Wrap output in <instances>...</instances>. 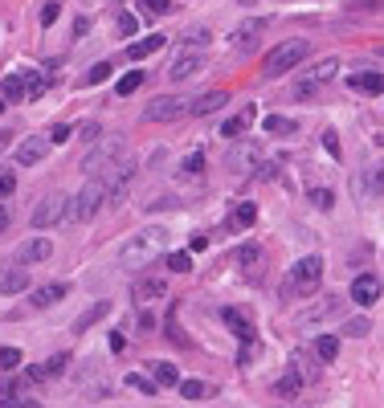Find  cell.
Here are the masks:
<instances>
[{"mask_svg": "<svg viewBox=\"0 0 384 408\" xmlns=\"http://www.w3.org/2000/svg\"><path fill=\"white\" fill-rule=\"evenodd\" d=\"M57 13H62L57 4H46V8H41V24H53L57 21Z\"/></svg>", "mask_w": 384, "mask_h": 408, "instance_id": "obj_52", "label": "cell"}, {"mask_svg": "<svg viewBox=\"0 0 384 408\" xmlns=\"http://www.w3.org/2000/svg\"><path fill=\"white\" fill-rule=\"evenodd\" d=\"M66 367H70V351H57V356H49L46 363L29 367V380H53V376H66Z\"/></svg>", "mask_w": 384, "mask_h": 408, "instance_id": "obj_13", "label": "cell"}, {"mask_svg": "<svg viewBox=\"0 0 384 408\" xmlns=\"http://www.w3.org/2000/svg\"><path fill=\"white\" fill-rule=\"evenodd\" d=\"M4 106H8V102H4V98H0V115H4Z\"/></svg>", "mask_w": 384, "mask_h": 408, "instance_id": "obj_55", "label": "cell"}, {"mask_svg": "<svg viewBox=\"0 0 384 408\" xmlns=\"http://www.w3.org/2000/svg\"><path fill=\"white\" fill-rule=\"evenodd\" d=\"M323 286V258H299V262L290 265L287 282H282V294L287 298H311L315 290Z\"/></svg>", "mask_w": 384, "mask_h": 408, "instance_id": "obj_2", "label": "cell"}, {"mask_svg": "<svg viewBox=\"0 0 384 408\" xmlns=\"http://www.w3.org/2000/svg\"><path fill=\"white\" fill-rule=\"evenodd\" d=\"M196 73H205V49L184 45L180 53H176V62L168 66V78L172 82H188V78H196Z\"/></svg>", "mask_w": 384, "mask_h": 408, "instance_id": "obj_9", "label": "cell"}, {"mask_svg": "<svg viewBox=\"0 0 384 408\" xmlns=\"http://www.w3.org/2000/svg\"><path fill=\"white\" fill-rule=\"evenodd\" d=\"M70 216V196H57V192H49L37 200V209L29 213V225L33 229H53V225H62Z\"/></svg>", "mask_w": 384, "mask_h": 408, "instance_id": "obj_6", "label": "cell"}, {"mask_svg": "<svg viewBox=\"0 0 384 408\" xmlns=\"http://www.w3.org/2000/svg\"><path fill=\"white\" fill-rule=\"evenodd\" d=\"M164 249H168V229H164V225H147V229H139V233L127 237V245L119 249V262L127 265V269H144V265L160 262Z\"/></svg>", "mask_w": 384, "mask_h": 408, "instance_id": "obj_1", "label": "cell"}, {"mask_svg": "<svg viewBox=\"0 0 384 408\" xmlns=\"http://www.w3.org/2000/svg\"><path fill=\"white\" fill-rule=\"evenodd\" d=\"M139 86H144V70H131V73H123V78H119V86H115V90L127 98V94H135Z\"/></svg>", "mask_w": 384, "mask_h": 408, "instance_id": "obj_33", "label": "cell"}, {"mask_svg": "<svg viewBox=\"0 0 384 408\" xmlns=\"http://www.w3.org/2000/svg\"><path fill=\"white\" fill-rule=\"evenodd\" d=\"M49 258H53V245H49L46 237H33V241H25V245H21V262L25 265L49 262Z\"/></svg>", "mask_w": 384, "mask_h": 408, "instance_id": "obj_19", "label": "cell"}, {"mask_svg": "<svg viewBox=\"0 0 384 408\" xmlns=\"http://www.w3.org/2000/svg\"><path fill=\"white\" fill-rule=\"evenodd\" d=\"M299 388H303V380H299V372L290 367L287 376L278 380V396H299Z\"/></svg>", "mask_w": 384, "mask_h": 408, "instance_id": "obj_37", "label": "cell"}, {"mask_svg": "<svg viewBox=\"0 0 384 408\" xmlns=\"http://www.w3.org/2000/svg\"><path fill=\"white\" fill-rule=\"evenodd\" d=\"M21 363V351L17 347H0V372H13Z\"/></svg>", "mask_w": 384, "mask_h": 408, "instance_id": "obj_41", "label": "cell"}, {"mask_svg": "<svg viewBox=\"0 0 384 408\" xmlns=\"http://www.w3.org/2000/svg\"><path fill=\"white\" fill-rule=\"evenodd\" d=\"M307 53H311V41H307V37H294V41L274 45L270 53H266V62H262L266 78H278V73H287V70H299V62H303Z\"/></svg>", "mask_w": 384, "mask_h": 408, "instance_id": "obj_4", "label": "cell"}, {"mask_svg": "<svg viewBox=\"0 0 384 408\" xmlns=\"http://www.w3.org/2000/svg\"><path fill=\"white\" fill-rule=\"evenodd\" d=\"M339 307H343V298H323V302H315L311 311H303L299 314V323H323V318H331V314H339Z\"/></svg>", "mask_w": 384, "mask_h": 408, "instance_id": "obj_20", "label": "cell"}, {"mask_svg": "<svg viewBox=\"0 0 384 408\" xmlns=\"http://www.w3.org/2000/svg\"><path fill=\"white\" fill-rule=\"evenodd\" d=\"M13 188H17V176L13 171H0V196H13Z\"/></svg>", "mask_w": 384, "mask_h": 408, "instance_id": "obj_47", "label": "cell"}, {"mask_svg": "<svg viewBox=\"0 0 384 408\" xmlns=\"http://www.w3.org/2000/svg\"><path fill=\"white\" fill-rule=\"evenodd\" d=\"M46 155H49V139H46V135H29V139L17 147V164H21V168H33V164H41Z\"/></svg>", "mask_w": 384, "mask_h": 408, "instance_id": "obj_11", "label": "cell"}, {"mask_svg": "<svg viewBox=\"0 0 384 408\" xmlns=\"http://www.w3.org/2000/svg\"><path fill=\"white\" fill-rule=\"evenodd\" d=\"M380 294H384V286H380L376 274H356V278H352V298H356V307L380 302Z\"/></svg>", "mask_w": 384, "mask_h": 408, "instance_id": "obj_10", "label": "cell"}, {"mask_svg": "<svg viewBox=\"0 0 384 408\" xmlns=\"http://www.w3.org/2000/svg\"><path fill=\"white\" fill-rule=\"evenodd\" d=\"M21 78H25V98H29V102L46 94L49 82H46V73H41V70H21Z\"/></svg>", "mask_w": 384, "mask_h": 408, "instance_id": "obj_28", "label": "cell"}, {"mask_svg": "<svg viewBox=\"0 0 384 408\" xmlns=\"http://www.w3.org/2000/svg\"><path fill=\"white\" fill-rule=\"evenodd\" d=\"M225 102H229V98L221 94V90H213V94H200L196 102H188V115H192V119H200V115H213V111H221Z\"/></svg>", "mask_w": 384, "mask_h": 408, "instance_id": "obj_22", "label": "cell"}, {"mask_svg": "<svg viewBox=\"0 0 384 408\" xmlns=\"http://www.w3.org/2000/svg\"><path fill=\"white\" fill-rule=\"evenodd\" d=\"M147 13H172V0H144Z\"/></svg>", "mask_w": 384, "mask_h": 408, "instance_id": "obj_50", "label": "cell"}, {"mask_svg": "<svg viewBox=\"0 0 384 408\" xmlns=\"http://www.w3.org/2000/svg\"><path fill=\"white\" fill-rule=\"evenodd\" d=\"M311 351H315V360H319V363H331L339 356V339L336 335H319Z\"/></svg>", "mask_w": 384, "mask_h": 408, "instance_id": "obj_30", "label": "cell"}, {"mask_svg": "<svg viewBox=\"0 0 384 408\" xmlns=\"http://www.w3.org/2000/svg\"><path fill=\"white\" fill-rule=\"evenodd\" d=\"M82 139H90V143L102 139V127H98V122H86V127H82Z\"/></svg>", "mask_w": 384, "mask_h": 408, "instance_id": "obj_51", "label": "cell"}, {"mask_svg": "<svg viewBox=\"0 0 384 408\" xmlns=\"http://www.w3.org/2000/svg\"><path fill=\"white\" fill-rule=\"evenodd\" d=\"M311 204L315 209H323V213H331V204H336L331 188H311Z\"/></svg>", "mask_w": 384, "mask_h": 408, "instance_id": "obj_39", "label": "cell"}, {"mask_svg": "<svg viewBox=\"0 0 384 408\" xmlns=\"http://www.w3.org/2000/svg\"><path fill=\"white\" fill-rule=\"evenodd\" d=\"M119 4H123V0H119Z\"/></svg>", "mask_w": 384, "mask_h": 408, "instance_id": "obj_56", "label": "cell"}, {"mask_svg": "<svg viewBox=\"0 0 384 408\" xmlns=\"http://www.w3.org/2000/svg\"><path fill=\"white\" fill-rule=\"evenodd\" d=\"M200 171H205V151H192V155H184L180 176H200Z\"/></svg>", "mask_w": 384, "mask_h": 408, "instance_id": "obj_36", "label": "cell"}, {"mask_svg": "<svg viewBox=\"0 0 384 408\" xmlns=\"http://www.w3.org/2000/svg\"><path fill=\"white\" fill-rule=\"evenodd\" d=\"M29 290V269L25 265H8L0 274V294H25Z\"/></svg>", "mask_w": 384, "mask_h": 408, "instance_id": "obj_18", "label": "cell"}, {"mask_svg": "<svg viewBox=\"0 0 384 408\" xmlns=\"http://www.w3.org/2000/svg\"><path fill=\"white\" fill-rule=\"evenodd\" d=\"M249 122H254V111H241V115H233V119H225L221 135H225V139H238V135L245 131V127H249Z\"/></svg>", "mask_w": 384, "mask_h": 408, "instance_id": "obj_32", "label": "cell"}, {"mask_svg": "<svg viewBox=\"0 0 384 408\" xmlns=\"http://www.w3.org/2000/svg\"><path fill=\"white\" fill-rule=\"evenodd\" d=\"M8 229V209H0V233Z\"/></svg>", "mask_w": 384, "mask_h": 408, "instance_id": "obj_53", "label": "cell"}, {"mask_svg": "<svg viewBox=\"0 0 384 408\" xmlns=\"http://www.w3.org/2000/svg\"><path fill=\"white\" fill-rule=\"evenodd\" d=\"M107 196H111V184H107V176H90L86 184H82V192L70 200V216L74 220H95V213L107 204Z\"/></svg>", "mask_w": 384, "mask_h": 408, "instance_id": "obj_3", "label": "cell"}, {"mask_svg": "<svg viewBox=\"0 0 384 408\" xmlns=\"http://www.w3.org/2000/svg\"><path fill=\"white\" fill-rule=\"evenodd\" d=\"M352 192H356V200H380V192H384V160L368 164L360 176H352Z\"/></svg>", "mask_w": 384, "mask_h": 408, "instance_id": "obj_8", "label": "cell"}, {"mask_svg": "<svg viewBox=\"0 0 384 408\" xmlns=\"http://www.w3.org/2000/svg\"><path fill=\"white\" fill-rule=\"evenodd\" d=\"M184 45H196V49H205V45H209V33H205V29H192V33H188V41H184Z\"/></svg>", "mask_w": 384, "mask_h": 408, "instance_id": "obj_48", "label": "cell"}, {"mask_svg": "<svg viewBox=\"0 0 384 408\" xmlns=\"http://www.w3.org/2000/svg\"><path fill=\"white\" fill-rule=\"evenodd\" d=\"M70 135H74L70 122H53V127H49V143H66Z\"/></svg>", "mask_w": 384, "mask_h": 408, "instance_id": "obj_43", "label": "cell"}, {"mask_svg": "<svg viewBox=\"0 0 384 408\" xmlns=\"http://www.w3.org/2000/svg\"><path fill=\"white\" fill-rule=\"evenodd\" d=\"M184 115H188V98H180V94L151 98V102H147V111H144L147 122H172V119H184Z\"/></svg>", "mask_w": 384, "mask_h": 408, "instance_id": "obj_7", "label": "cell"}, {"mask_svg": "<svg viewBox=\"0 0 384 408\" xmlns=\"http://www.w3.org/2000/svg\"><path fill=\"white\" fill-rule=\"evenodd\" d=\"M70 294V282H49V286L33 290V298H29V307L33 311H46V307H53V302H62Z\"/></svg>", "mask_w": 384, "mask_h": 408, "instance_id": "obj_14", "label": "cell"}, {"mask_svg": "<svg viewBox=\"0 0 384 408\" xmlns=\"http://www.w3.org/2000/svg\"><path fill=\"white\" fill-rule=\"evenodd\" d=\"M119 33H123V37H135V33H139V17H131V13H119Z\"/></svg>", "mask_w": 384, "mask_h": 408, "instance_id": "obj_44", "label": "cell"}, {"mask_svg": "<svg viewBox=\"0 0 384 408\" xmlns=\"http://www.w3.org/2000/svg\"><path fill=\"white\" fill-rule=\"evenodd\" d=\"M0 98H4V102H25V78L21 73H8V78L0 82Z\"/></svg>", "mask_w": 384, "mask_h": 408, "instance_id": "obj_29", "label": "cell"}, {"mask_svg": "<svg viewBox=\"0 0 384 408\" xmlns=\"http://www.w3.org/2000/svg\"><path fill=\"white\" fill-rule=\"evenodd\" d=\"M348 86L356 90V94H384V73L380 70H360L348 78Z\"/></svg>", "mask_w": 384, "mask_h": 408, "instance_id": "obj_16", "label": "cell"}, {"mask_svg": "<svg viewBox=\"0 0 384 408\" xmlns=\"http://www.w3.org/2000/svg\"><path fill=\"white\" fill-rule=\"evenodd\" d=\"M266 29V17H249V21H241L238 24V33H233V45L245 49V45H254V37Z\"/></svg>", "mask_w": 384, "mask_h": 408, "instance_id": "obj_25", "label": "cell"}, {"mask_svg": "<svg viewBox=\"0 0 384 408\" xmlns=\"http://www.w3.org/2000/svg\"><path fill=\"white\" fill-rule=\"evenodd\" d=\"M131 298H135V302H156V298H164V282H160V278H139V282L131 286Z\"/></svg>", "mask_w": 384, "mask_h": 408, "instance_id": "obj_23", "label": "cell"}, {"mask_svg": "<svg viewBox=\"0 0 384 408\" xmlns=\"http://www.w3.org/2000/svg\"><path fill=\"white\" fill-rule=\"evenodd\" d=\"M0 408H37V405H33V400H21V396H4Z\"/></svg>", "mask_w": 384, "mask_h": 408, "instance_id": "obj_49", "label": "cell"}, {"mask_svg": "<svg viewBox=\"0 0 384 408\" xmlns=\"http://www.w3.org/2000/svg\"><path fill=\"white\" fill-rule=\"evenodd\" d=\"M180 396H184V400H213L217 396V388L209 384V380H180Z\"/></svg>", "mask_w": 384, "mask_h": 408, "instance_id": "obj_24", "label": "cell"}, {"mask_svg": "<svg viewBox=\"0 0 384 408\" xmlns=\"http://www.w3.org/2000/svg\"><path fill=\"white\" fill-rule=\"evenodd\" d=\"M127 388H135V392H144V396H156V392H160L156 380H147V376H139V372H127Z\"/></svg>", "mask_w": 384, "mask_h": 408, "instance_id": "obj_34", "label": "cell"}, {"mask_svg": "<svg viewBox=\"0 0 384 408\" xmlns=\"http://www.w3.org/2000/svg\"><path fill=\"white\" fill-rule=\"evenodd\" d=\"M254 262H262V249H258V245H241L238 249V265H254Z\"/></svg>", "mask_w": 384, "mask_h": 408, "instance_id": "obj_42", "label": "cell"}, {"mask_svg": "<svg viewBox=\"0 0 384 408\" xmlns=\"http://www.w3.org/2000/svg\"><path fill=\"white\" fill-rule=\"evenodd\" d=\"M221 318H225V327H233V335H238L245 347L254 343V335H258V331H254V323H249V318H245L238 307H225V311H221Z\"/></svg>", "mask_w": 384, "mask_h": 408, "instance_id": "obj_15", "label": "cell"}, {"mask_svg": "<svg viewBox=\"0 0 384 408\" xmlns=\"http://www.w3.org/2000/svg\"><path fill=\"white\" fill-rule=\"evenodd\" d=\"M119 160H123V139L119 135H107V139H95L90 151L82 155V171L86 176H102L107 168H115Z\"/></svg>", "mask_w": 384, "mask_h": 408, "instance_id": "obj_5", "label": "cell"}, {"mask_svg": "<svg viewBox=\"0 0 384 408\" xmlns=\"http://www.w3.org/2000/svg\"><path fill=\"white\" fill-rule=\"evenodd\" d=\"M254 220H258V204L254 200H241L238 209H233V216H229L233 229H254Z\"/></svg>", "mask_w": 384, "mask_h": 408, "instance_id": "obj_26", "label": "cell"}, {"mask_svg": "<svg viewBox=\"0 0 384 408\" xmlns=\"http://www.w3.org/2000/svg\"><path fill=\"white\" fill-rule=\"evenodd\" d=\"M164 45H168V37H164V33H151V37L131 41V45H127V57H131V62H144V57H151V53H160Z\"/></svg>", "mask_w": 384, "mask_h": 408, "instance_id": "obj_17", "label": "cell"}, {"mask_svg": "<svg viewBox=\"0 0 384 408\" xmlns=\"http://www.w3.org/2000/svg\"><path fill=\"white\" fill-rule=\"evenodd\" d=\"M323 147H327V155H331V160H339V139H336V131H323Z\"/></svg>", "mask_w": 384, "mask_h": 408, "instance_id": "obj_46", "label": "cell"}, {"mask_svg": "<svg viewBox=\"0 0 384 408\" xmlns=\"http://www.w3.org/2000/svg\"><path fill=\"white\" fill-rule=\"evenodd\" d=\"M294 372H299V380H303V384L319 376V372L311 367V356H307V351H294Z\"/></svg>", "mask_w": 384, "mask_h": 408, "instance_id": "obj_35", "label": "cell"}, {"mask_svg": "<svg viewBox=\"0 0 384 408\" xmlns=\"http://www.w3.org/2000/svg\"><path fill=\"white\" fill-rule=\"evenodd\" d=\"M4 147H8V131H0V151H4Z\"/></svg>", "mask_w": 384, "mask_h": 408, "instance_id": "obj_54", "label": "cell"}, {"mask_svg": "<svg viewBox=\"0 0 384 408\" xmlns=\"http://www.w3.org/2000/svg\"><path fill=\"white\" fill-rule=\"evenodd\" d=\"M368 331H372V323H368V318H352V323H348V327H343V335H352V339H364L368 335Z\"/></svg>", "mask_w": 384, "mask_h": 408, "instance_id": "obj_40", "label": "cell"}, {"mask_svg": "<svg viewBox=\"0 0 384 408\" xmlns=\"http://www.w3.org/2000/svg\"><path fill=\"white\" fill-rule=\"evenodd\" d=\"M336 73H339V57H323V62H315L311 70H307V78H303L299 86H311V90H319V86H327Z\"/></svg>", "mask_w": 384, "mask_h": 408, "instance_id": "obj_12", "label": "cell"}, {"mask_svg": "<svg viewBox=\"0 0 384 408\" xmlns=\"http://www.w3.org/2000/svg\"><path fill=\"white\" fill-rule=\"evenodd\" d=\"M168 265L176 269V274H188V269H192V253H172Z\"/></svg>", "mask_w": 384, "mask_h": 408, "instance_id": "obj_45", "label": "cell"}, {"mask_svg": "<svg viewBox=\"0 0 384 408\" xmlns=\"http://www.w3.org/2000/svg\"><path fill=\"white\" fill-rule=\"evenodd\" d=\"M111 70H115L111 62H98V66H90V73H86V86H102V82L111 78Z\"/></svg>", "mask_w": 384, "mask_h": 408, "instance_id": "obj_38", "label": "cell"}, {"mask_svg": "<svg viewBox=\"0 0 384 408\" xmlns=\"http://www.w3.org/2000/svg\"><path fill=\"white\" fill-rule=\"evenodd\" d=\"M107 314H111V302L102 298V302H95L90 311H82V314H78V318H74V335H82V331H90V327H95L98 318H107Z\"/></svg>", "mask_w": 384, "mask_h": 408, "instance_id": "obj_21", "label": "cell"}, {"mask_svg": "<svg viewBox=\"0 0 384 408\" xmlns=\"http://www.w3.org/2000/svg\"><path fill=\"white\" fill-rule=\"evenodd\" d=\"M262 131L266 135H294V119H287V115H266Z\"/></svg>", "mask_w": 384, "mask_h": 408, "instance_id": "obj_31", "label": "cell"}, {"mask_svg": "<svg viewBox=\"0 0 384 408\" xmlns=\"http://www.w3.org/2000/svg\"><path fill=\"white\" fill-rule=\"evenodd\" d=\"M151 380H156V388H176L180 372H176V363H151Z\"/></svg>", "mask_w": 384, "mask_h": 408, "instance_id": "obj_27", "label": "cell"}]
</instances>
